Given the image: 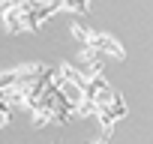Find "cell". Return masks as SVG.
Here are the masks:
<instances>
[{"instance_id": "1", "label": "cell", "mask_w": 153, "mask_h": 144, "mask_svg": "<svg viewBox=\"0 0 153 144\" xmlns=\"http://www.w3.org/2000/svg\"><path fill=\"white\" fill-rule=\"evenodd\" d=\"M69 30H72V36L78 39L84 48H93V51H99L102 57H111V60H126V48H123L111 33L90 30V27H84V24H72Z\"/></svg>"}, {"instance_id": "2", "label": "cell", "mask_w": 153, "mask_h": 144, "mask_svg": "<svg viewBox=\"0 0 153 144\" xmlns=\"http://www.w3.org/2000/svg\"><path fill=\"white\" fill-rule=\"evenodd\" d=\"M108 141H111V129H102L99 135L90 138V144H108Z\"/></svg>"}]
</instances>
